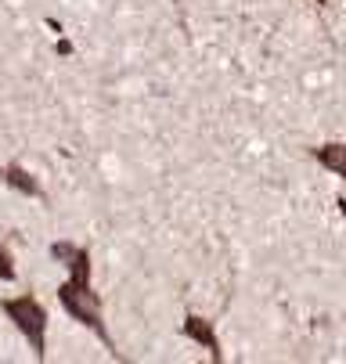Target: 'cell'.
Here are the masks:
<instances>
[{
    "mask_svg": "<svg viewBox=\"0 0 346 364\" xmlns=\"http://www.w3.org/2000/svg\"><path fill=\"white\" fill-rule=\"evenodd\" d=\"M180 336H184L188 343H195V346H202V350L210 353L213 364H224L220 336H217V328H213L210 318H202V314H184V321H180Z\"/></svg>",
    "mask_w": 346,
    "mask_h": 364,
    "instance_id": "cell-3",
    "label": "cell"
},
{
    "mask_svg": "<svg viewBox=\"0 0 346 364\" xmlns=\"http://www.w3.org/2000/svg\"><path fill=\"white\" fill-rule=\"evenodd\" d=\"M335 205H339V213H342V220H346V195H339V198H335Z\"/></svg>",
    "mask_w": 346,
    "mask_h": 364,
    "instance_id": "cell-9",
    "label": "cell"
},
{
    "mask_svg": "<svg viewBox=\"0 0 346 364\" xmlns=\"http://www.w3.org/2000/svg\"><path fill=\"white\" fill-rule=\"evenodd\" d=\"M18 278V267H15V256L8 249V242H0V282H15Z\"/></svg>",
    "mask_w": 346,
    "mask_h": 364,
    "instance_id": "cell-7",
    "label": "cell"
},
{
    "mask_svg": "<svg viewBox=\"0 0 346 364\" xmlns=\"http://www.w3.org/2000/svg\"><path fill=\"white\" fill-rule=\"evenodd\" d=\"M310 159L318 166H325L328 173H335V177L346 181V144L342 141H325V144L310 148Z\"/></svg>",
    "mask_w": 346,
    "mask_h": 364,
    "instance_id": "cell-6",
    "label": "cell"
},
{
    "mask_svg": "<svg viewBox=\"0 0 346 364\" xmlns=\"http://www.w3.org/2000/svg\"><path fill=\"white\" fill-rule=\"evenodd\" d=\"M55 55H65V58H69V55H72V43H69V40H65V36H62V40H58V43H55Z\"/></svg>",
    "mask_w": 346,
    "mask_h": 364,
    "instance_id": "cell-8",
    "label": "cell"
},
{
    "mask_svg": "<svg viewBox=\"0 0 346 364\" xmlns=\"http://www.w3.org/2000/svg\"><path fill=\"white\" fill-rule=\"evenodd\" d=\"M51 259L69 271V282H90V249L80 242H51Z\"/></svg>",
    "mask_w": 346,
    "mask_h": 364,
    "instance_id": "cell-4",
    "label": "cell"
},
{
    "mask_svg": "<svg viewBox=\"0 0 346 364\" xmlns=\"http://www.w3.org/2000/svg\"><path fill=\"white\" fill-rule=\"evenodd\" d=\"M0 310H4V318L18 328V336L29 343L33 357L43 364L47 360V306L33 292H22V296H11V299H0Z\"/></svg>",
    "mask_w": 346,
    "mask_h": 364,
    "instance_id": "cell-2",
    "label": "cell"
},
{
    "mask_svg": "<svg viewBox=\"0 0 346 364\" xmlns=\"http://www.w3.org/2000/svg\"><path fill=\"white\" fill-rule=\"evenodd\" d=\"M318 4H328V0H318Z\"/></svg>",
    "mask_w": 346,
    "mask_h": 364,
    "instance_id": "cell-10",
    "label": "cell"
},
{
    "mask_svg": "<svg viewBox=\"0 0 346 364\" xmlns=\"http://www.w3.org/2000/svg\"><path fill=\"white\" fill-rule=\"evenodd\" d=\"M58 303L76 325H83L97 336V343L109 350V357L123 360V353L116 350V339L109 336V325H105V314H102V296L94 292V282H69L65 278L58 285Z\"/></svg>",
    "mask_w": 346,
    "mask_h": 364,
    "instance_id": "cell-1",
    "label": "cell"
},
{
    "mask_svg": "<svg viewBox=\"0 0 346 364\" xmlns=\"http://www.w3.org/2000/svg\"><path fill=\"white\" fill-rule=\"evenodd\" d=\"M0 181H4L11 191L18 195H29V198H43V184L22 166V163H4L0 166Z\"/></svg>",
    "mask_w": 346,
    "mask_h": 364,
    "instance_id": "cell-5",
    "label": "cell"
}]
</instances>
